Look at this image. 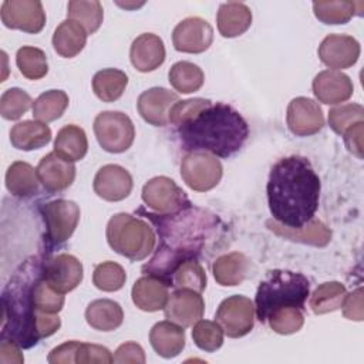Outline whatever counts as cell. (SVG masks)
<instances>
[{
	"label": "cell",
	"instance_id": "39",
	"mask_svg": "<svg viewBox=\"0 0 364 364\" xmlns=\"http://www.w3.org/2000/svg\"><path fill=\"white\" fill-rule=\"evenodd\" d=\"M16 64L23 77L28 80H40L48 73L47 55L41 48L24 46L16 54Z\"/></svg>",
	"mask_w": 364,
	"mask_h": 364
},
{
	"label": "cell",
	"instance_id": "26",
	"mask_svg": "<svg viewBox=\"0 0 364 364\" xmlns=\"http://www.w3.org/2000/svg\"><path fill=\"white\" fill-rule=\"evenodd\" d=\"M267 228L272 232H274L276 235H279L287 240L309 243V245L318 246V247L326 246L331 239V230L323 222H320L317 219H311L309 223H306L303 228H299V229L286 228L274 220H269Z\"/></svg>",
	"mask_w": 364,
	"mask_h": 364
},
{
	"label": "cell",
	"instance_id": "2",
	"mask_svg": "<svg viewBox=\"0 0 364 364\" xmlns=\"http://www.w3.org/2000/svg\"><path fill=\"white\" fill-rule=\"evenodd\" d=\"M146 216L156 225L159 245L142 272L161 279L166 286L172 270L183 260L196 259L216 236L220 225L213 213L193 206L171 215L149 212Z\"/></svg>",
	"mask_w": 364,
	"mask_h": 364
},
{
	"label": "cell",
	"instance_id": "21",
	"mask_svg": "<svg viewBox=\"0 0 364 364\" xmlns=\"http://www.w3.org/2000/svg\"><path fill=\"white\" fill-rule=\"evenodd\" d=\"M353 91L354 87L350 77L337 70H324L313 80V92L323 104L344 102L353 95Z\"/></svg>",
	"mask_w": 364,
	"mask_h": 364
},
{
	"label": "cell",
	"instance_id": "25",
	"mask_svg": "<svg viewBox=\"0 0 364 364\" xmlns=\"http://www.w3.org/2000/svg\"><path fill=\"white\" fill-rule=\"evenodd\" d=\"M218 30L226 38L242 36L252 24V11L245 3H222L216 16Z\"/></svg>",
	"mask_w": 364,
	"mask_h": 364
},
{
	"label": "cell",
	"instance_id": "37",
	"mask_svg": "<svg viewBox=\"0 0 364 364\" xmlns=\"http://www.w3.org/2000/svg\"><path fill=\"white\" fill-rule=\"evenodd\" d=\"M347 291L344 284L338 282L321 283L310 297V309L314 314H326L338 310L344 301Z\"/></svg>",
	"mask_w": 364,
	"mask_h": 364
},
{
	"label": "cell",
	"instance_id": "51",
	"mask_svg": "<svg viewBox=\"0 0 364 364\" xmlns=\"http://www.w3.org/2000/svg\"><path fill=\"white\" fill-rule=\"evenodd\" d=\"M363 135H364V121L353 124L343 134L346 146L351 154H354L360 159L363 158Z\"/></svg>",
	"mask_w": 364,
	"mask_h": 364
},
{
	"label": "cell",
	"instance_id": "45",
	"mask_svg": "<svg viewBox=\"0 0 364 364\" xmlns=\"http://www.w3.org/2000/svg\"><path fill=\"white\" fill-rule=\"evenodd\" d=\"M360 121H364V108L360 104H344L328 111V124L331 129L340 135Z\"/></svg>",
	"mask_w": 364,
	"mask_h": 364
},
{
	"label": "cell",
	"instance_id": "8",
	"mask_svg": "<svg viewBox=\"0 0 364 364\" xmlns=\"http://www.w3.org/2000/svg\"><path fill=\"white\" fill-rule=\"evenodd\" d=\"M40 212L46 226L44 240L48 246L61 245L68 240L80 220L78 205L67 199H55L44 203Z\"/></svg>",
	"mask_w": 364,
	"mask_h": 364
},
{
	"label": "cell",
	"instance_id": "48",
	"mask_svg": "<svg viewBox=\"0 0 364 364\" xmlns=\"http://www.w3.org/2000/svg\"><path fill=\"white\" fill-rule=\"evenodd\" d=\"M81 341H65L55 348H53L48 354V363L51 364H71L77 361V351L80 348Z\"/></svg>",
	"mask_w": 364,
	"mask_h": 364
},
{
	"label": "cell",
	"instance_id": "29",
	"mask_svg": "<svg viewBox=\"0 0 364 364\" xmlns=\"http://www.w3.org/2000/svg\"><path fill=\"white\" fill-rule=\"evenodd\" d=\"M51 139V129L41 121H21L10 131V142L20 151H33L47 145Z\"/></svg>",
	"mask_w": 364,
	"mask_h": 364
},
{
	"label": "cell",
	"instance_id": "12",
	"mask_svg": "<svg viewBox=\"0 0 364 364\" xmlns=\"http://www.w3.org/2000/svg\"><path fill=\"white\" fill-rule=\"evenodd\" d=\"M1 23L7 28L40 33L46 24V11L38 0H6L0 9Z\"/></svg>",
	"mask_w": 364,
	"mask_h": 364
},
{
	"label": "cell",
	"instance_id": "46",
	"mask_svg": "<svg viewBox=\"0 0 364 364\" xmlns=\"http://www.w3.org/2000/svg\"><path fill=\"white\" fill-rule=\"evenodd\" d=\"M210 101L205 98H189L178 101L169 111V122L179 127L188 119H191L196 112L205 108Z\"/></svg>",
	"mask_w": 364,
	"mask_h": 364
},
{
	"label": "cell",
	"instance_id": "15",
	"mask_svg": "<svg viewBox=\"0 0 364 364\" xmlns=\"http://www.w3.org/2000/svg\"><path fill=\"white\" fill-rule=\"evenodd\" d=\"M46 280L60 293L74 290L82 280L81 262L68 253H60L43 263Z\"/></svg>",
	"mask_w": 364,
	"mask_h": 364
},
{
	"label": "cell",
	"instance_id": "36",
	"mask_svg": "<svg viewBox=\"0 0 364 364\" xmlns=\"http://www.w3.org/2000/svg\"><path fill=\"white\" fill-rule=\"evenodd\" d=\"M168 78L171 85L182 94L198 91L205 81L203 71L196 64L189 61L175 63L168 73Z\"/></svg>",
	"mask_w": 364,
	"mask_h": 364
},
{
	"label": "cell",
	"instance_id": "23",
	"mask_svg": "<svg viewBox=\"0 0 364 364\" xmlns=\"http://www.w3.org/2000/svg\"><path fill=\"white\" fill-rule=\"evenodd\" d=\"M132 301L144 311H158L164 309L169 299L168 286L158 277L145 274L132 286Z\"/></svg>",
	"mask_w": 364,
	"mask_h": 364
},
{
	"label": "cell",
	"instance_id": "28",
	"mask_svg": "<svg viewBox=\"0 0 364 364\" xmlns=\"http://www.w3.org/2000/svg\"><path fill=\"white\" fill-rule=\"evenodd\" d=\"M250 262L249 259L240 252H232L219 256L213 264L212 272L215 280L220 286H237L240 284L247 273H249Z\"/></svg>",
	"mask_w": 364,
	"mask_h": 364
},
{
	"label": "cell",
	"instance_id": "22",
	"mask_svg": "<svg viewBox=\"0 0 364 364\" xmlns=\"http://www.w3.org/2000/svg\"><path fill=\"white\" fill-rule=\"evenodd\" d=\"M129 58L135 70L149 73L159 68L165 61V46L159 36L144 33L138 36L129 50Z\"/></svg>",
	"mask_w": 364,
	"mask_h": 364
},
{
	"label": "cell",
	"instance_id": "31",
	"mask_svg": "<svg viewBox=\"0 0 364 364\" xmlns=\"http://www.w3.org/2000/svg\"><path fill=\"white\" fill-rule=\"evenodd\" d=\"M38 176L37 169L30 164L17 161L13 162L6 172V188L7 191L21 199L31 198L38 192Z\"/></svg>",
	"mask_w": 364,
	"mask_h": 364
},
{
	"label": "cell",
	"instance_id": "49",
	"mask_svg": "<svg viewBox=\"0 0 364 364\" xmlns=\"http://www.w3.org/2000/svg\"><path fill=\"white\" fill-rule=\"evenodd\" d=\"M146 358L142 347L134 341H127L121 344L114 354V363H118V364H127V363L144 364Z\"/></svg>",
	"mask_w": 364,
	"mask_h": 364
},
{
	"label": "cell",
	"instance_id": "20",
	"mask_svg": "<svg viewBox=\"0 0 364 364\" xmlns=\"http://www.w3.org/2000/svg\"><path fill=\"white\" fill-rule=\"evenodd\" d=\"M36 169L40 183L48 192H61L67 189L75 178L74 164L63 159L55 152L44 155Z\"/></svg>",
	"mask_w": 364,
	"mask_h": 364
},
{
	"label": "cell",
	"instance_id": "11",
	"mask_svg": "<svg viewBox=\"0 0 364 364\" xmlns=\"http://www.w3.org/2000/svg\"><path fill=\"white\" fill-rule=\"evenodd\" d=\"M215 318L228 337H243L255 326V304L246 296H230L219 304Z\"/></svg>",
	"mask_w": 364,
	"mask_h": 364
},
{
	"label": "cell",
	"instance_id": "24",
	"mask_svg": "<svg viewBox=\"0 0 364 364\" xmlns=\"http://www.w3.org/2000/svg\"><path fill=\"white\" fill-rule=\"evenodd\" d=\"M149 343L158 355L173 358L185 347V330L171 320L159 321L149 331Z\"/></svg>",
	"mask_w": 364,
	"mask_h": 364
},
{
	"label": "cell",
	"instance_id": "14",
	"mask_svg": "<svg viewBox=\"0 0 364 364\" xmlns=\"http://www.w3.org/2000/svg\"><path fill=\"white\" fill-rule=\"evenodd\" d=\"M286 121L290 132L297 136L314 135L324 127L321 107L307 97H296L289 102Z\"/></svg>",
	"mask_w": 364,
	"mask_h": 364
},
{
	"label": "cell",
	"instance_id": "19",
	"mask_svg": "<svg viewBox=\"0 0 364 364\" xmlns=\"http://www.w3.org/2000/svg\"><path fill=\"white\" fill-rule=\"evenodd\" d=\"M132 191L131 173L115 164L104 165L94 178V192L108 202L125 199Z\"/></svg>",
	"mask_w": 364,
	"mask_h": 364
},
{
	"label": "cell",
	"instance_id": "32",
	"mask_svg": "<svg viewBox=\"0 0 364 364\" xmlns=\"http://www.w3.org/2000/svg\"><path fill=\"white\" fill-rule=\"evenodd\" d=\"M87 323L100 331H112L122 324V307L109 299H98L91 301L85 310Z\"/></svg>",
	"mask_w": 364,
	"mask_h": 364
},
{
	"label": "cell",
	"instance_id": "18",
	"mask_svg": "<svg viewBox=\"0 0 364 364\" xmlns=\"http://www.w3.org/2000/svg\"><path fill=\"white\" fill-rule=\"evenodd\" d=\"M178 101V94L162 87H154L138 97L136 107L144 121L155 127H164L169 122V111Z\"/></svg>",
	"mask_w": 364,
	"mask_h": 364
},
{
	"label": "cell",
	"instance_id": "13",
	"mask_svg": "<svg viewBox=\"0 0 364 364\" xmlns=\"http://www.w3.org/2000/svg\"><path fill=\"white\" fill-rule=\"evenodd\" d=\"M213 41L212 26L200 17H186L172 31V43L176 51L199 54L206 51Z\"/></svg>",
	"mask_w": 364,
	"mask_h": 364
},
{
	"label": "cell",
	"instance_id": "33",
	"mask_svg": "<svg viewBox=\"0 0 364 364\" xmlns=\"http://www.w3.org/2000/svg\"><path fill=\"white\" fill-rule=\"evenodd\" d=\"M168 287L175 290H193L202 293L206 289V273L198 259L181 262L171 273Z\"/></svg>",
	"mask_w": 364,
	"mask_h": 364
},
{
	"label": "cell",
	"instance_id": "34",
	"mask_svg": "<svg viewBox=\"0 0 364 364\" xmlns=\"http://www.w3.org/2000/svg\"><path fill=\"white\" fill-rule=\"evenodd\" d=\"M128 85V77L117 68H104L92 78V91L104 102L117 101Z\"/></svg>",
	"mask_w": 364,
	"mask_h": 364
},
{
	"label": "cell",
	"instance_id": "10",
	"mask_svg": "<svg viewBox=\"0 0 364 364\" xmlns=\"http://www.w3.org/2000/svg\"><path fill=\"white\" fill-rule=\"evenodd\" d=\"M142 200L158 215H171L192 206L186 193L168 176H155L142 188Z\"/></svg>",
	"mask_w": 364,
	"mask_h": 364
},
{
	"label": "cell",
	"instance_id": "40",
	"mask_svg": "<svg viewBox=\"0 0 364 364\" xmlns=\"http://www.w3.org/2000/svg\"><path fill=\"white\" fill-rule=\"evenodd\" d=\"M358 1H314V16L324 24H346L355 14Z\"/></svg>",
	"mask_w": 364,
	"mask_h": 364
},
{
	"label": "cell",
	"instance_id": "44",
	"mask_svg": "<svg viewBox=\"0 0 364 364\" xmlns=\"http://www.w3.org/2000/svg\"><path fill=\"white\" fill-rule=\"evenodd\" d=\"M31 97L21 88H9L0 98V114L4 119H18L33 105Z\"/></svg>",
	"mask_w": 364,
	"mask_h": 364
},
{
	"label": "cell",
	"instance_id": "30",
	"mask_svg": "<svg viewBox=\"0 0 364 364\" xmlns=\"http://www.w3.org/2000/svg\"><path fill=\"white\" fill-rule=\"evenodd\" d=\"M88 151V141L84 129L78 125H64L55 136L54 152L68 162L80 161Z\"/></svg>",
	"mask_w": 364,
	"mask_h": 364
},
{
	"label": "cell",
	"instance_id": "35",
	"mask_svg": "<svg viewBox=\"0 0 364 364\" xmlns=\"http://www.w3.org/2000/svg\"><path fill=\"white\" fill-rule=\"evenodd\" d=\"M68 95L61 90H50L40 94L33 102V117L44 124L58 119L68 107Z\"/></svg>",
	"mask_w": 364,
	"mask_h": 364
},
{
	"label": "cell",
	"instance_id": "6",
	"mask_svg": "<svg viewBox=\"0 0 364 364\" xmlns=\"http://www.w3.org/2000/svg\"><path fill=\"white\" fill-rule=\"evenodd\" d=\"M155 233L142 219L129 213L114 215L107 225V242L118 255L138 262L152 253Z\"/></svg>",
	"mask_w": 364,
	"mask_h": 364
},
{
	"label": "cell",
	"instance_id": "43",
	"mask_svg": "<svg viewBox=\"0 0 364 364\" xmlns=\"http://www.w3.org/2000/svg\"><path fill=\"white\" fill-rule=\"evenodd\" d=\"M270 328L277 334H293L303 327L304 316L301 309L280 307L273 310L267 320Z\"/></svg>",
	"mask_w": 364,
	"mask_h": 364
},
{
	"label": "cell",
	"instance_id": "52",
	"mask_svg": "<svg viewBox=\"0 0 364 364\" xmlns=\"http://www.w3.org/2000/svg\"><path fill=\"white\" fill-rule=\"evenodd\" d=\"M0 361L1 363H23L24 357L20 353V346L10 340L1 338L0 344Z\"/></svg>",
	"mask_w": 364,
	"mask_h": 364
},
{
	"label": "cell",
	"instance_id": "27",
	"mask_svg": "<svg viewBox=\"0 0 364 364\" xmlns=\"http://www.w3.org/2000/svg\"><path fill=\"white\" fill-rule=\"evenodd\" d=\"M85 28L74 20L61 21L53 34V47L64 58H73L84 48L87 43Z\"/></svg>",
	"mask_w": 364,
	"mask_h": 364
},
{
	"label": "cell",
	"instance_id": "38",
	"mask_svg": "<svg viewBox=\"0 0 364 364\" xmlns=\"http://www.w3.org/2000/svg\"><path fill=\"white\" fill-rule=\"evenodd\" d=\"M67 16L70 20L81 24L87 34H94L102 24L104 11L101 3L97 0H73L68 3Z\"/></svg>",
	"mask_w": 364,
	"mask_h": 364
},
{
	"label": "cell",
	"instance_id": "50",
	"mask_svg": "<svg viewBox=\"0 0 364 364\" xmlns=\"http://www.w3.org/2000/svg\"><path fill=\"white\" fill-rule=\"evenodd\" d=\"M343 314L348 320L361 321L364 318V307H363V289L358 287L350 294H346L344 301L341 304Z\"/></svg>",
	"mask_w": 364,
	"mask_h": 364
},
{
	"label": "cell",
	"instance_id": "47",
	"mask_svg": "<svg viewBox=\"0 0 364 364\" xmlns=\"http://www.w3.org/2000/svg\"><path fill=\"white\" fill-rule=\"evenodd\" d=\"M75 363H78V364H92V363L109 364V363H114V355L104 346L81 343L80 348L77 351Z\"/></svg>",
	"mask_w": 364,
	"mask_h": 364
},
{
	"label": "cell",
	"instance_id": "1",
	"mask_svg": "<svg viewBox=\"0 0 364 364\" xmlns=\"http://www.w3.org/2000/svg\"><path fill=\"white\" fill-rule=\"evenodd\" d=\"M43 263L38 257L27 259L1 293V338L21 348L41 340L43 313L57 314L64 306V294L46 280Z\"/></svg>",
	"mask_w": 364,
	"mask_h": 364
},
{
	"label": "cell",
	"instance_id": "4",
	"mask_svg": "<svg viewBox=\"0 0 364 364\" xmlns=\"http://www.w3.org/2000/svg\"><path fill=\"white\" fill-rule=\"evenodd\" d=\"M178 135L189 152L203 151L228 158L236 154L249 136L246 119L225 102H209L178 127Z\"/></svg>",
	"mask_w": 364,
	"mask_h": 364
},
{
	"label": "cell",
	"instance_id": "16",
	"mask_svg": "<svg viewBox=\"0 0 364 364\" xmlns=\"http://www.w3.org/2000/svg\"><path fill=\"white\" fill-rule=\"evenodd\" d=\"M318 57L328 68L337 71L348 68L360 57V44L347 34H328L318 47Z\"/></svg>",
	"mask_w": 364,
	"mask_h": 364
},
{
	"label": "cell",
	"instance_id": "3",
	"mask_svg": "<svg viewBox=\"0 0 364 364\" xmlns=\"http://www.w3.org/2000/svg\"><path fill=\"white\" fill-rule=\"evenodd\" d=\"M320 188V178L307 158L291 155L279 159L266 186L273 220L291 229L303 228L318 208Z\"/></svg>",
	"mask_w": 364,
	"mask_h": 364
},
{
	"label": "cell",
	"instance_id": "9",
	"mask_svg": "<svg viewBox=\"0 0 364 364\" xmlns=\"http://www.w3.org/2000/svg\"><path fill=\"white\" fill-rule=\"evenodd\" d=\"M220 161L203 151H192L181 161V176L183 182L196 192L213 189L222 178Z\"/></svg>",
	"mask_w": 364,
	"mask_h": 364
},
{
	"label": "cell",
	"instance_id": "42",
	"mask_svg": "<svg viewBox=\"0 0 364 364\" xmlns=\"http://www.w3.org/2000/svg\"><path fill=\"white\" fill-rule=\"evenodd\" d=\"M125 270L115 262H102L94 269L92 283L102 291H117L125 284Z\"/></svg>",
	"mask_w": 364,
	"mask_h": 364
},
{
	"label": "cell",
	"instance_id": "41",
	"mask_svg": "<svg viewBox=\"0 0 364 364\" xmlns=\"http://www.w3.org/2000/svg\"><path fill=\"white\" fill-rule=\"evenodd\" d=\"M223 330L218 321L199 320L193 324L192 338L196 347L203 351L213 353L223 344Z\"/></svg>",
	"mask_w": 364,
	"mask_h": 364
},
{
	"label": "cell",
	"instance_id": "17",
	"mask_svg": "<svg viewBox=\"0 0 364 364\" xmlns=\"http://www.w3.org/2000/svg\"><path fill=\"white\" fill-rule=\"evenodd\" d=\"M165 317L182 327H191L203 317L205 301L200 293L193 290H175L166 306Z\"/></svg>",
	"mask_w": 364,
	"mask_h": 364
},
{
	"label": "cell",
	"instance_id": "5",
	"mask_svg": "<svg viewBox=\"0 0 364 364\" xmlns=\"http://www.w3.org/2000/svg\"><path fill=\"white\" fill-rule=\"evenodd\" d=\"M309 294L310 282L304 274L290 270H272L257 287L255 313L259 321L266 323L269 314L276 309L297 307L303 310Z\"/></svg>",
	"mask_w": 364,
	"mask_h": 364
},
{
	"label": "cell",
	"instance_id": "7",
	"mask_svg": "<svg viewBox=\"0 0 364 364\" xmlns=\"http://www.w3.org/2000/svg\"><path fill=\"white\" fill-rule=\"evenodd\" d=\"M94 134L104 151L121 154L132 145L135 128L127 114L119 111H104L94 119Z\"/></svg>",
	"mask_w": 364,
	"mask_h": 364
}]
</instances>
